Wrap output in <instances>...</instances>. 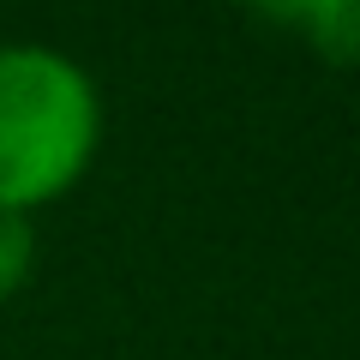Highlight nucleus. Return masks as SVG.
<instances>
[{"instance_id":"20e7f679","label":"nucleus","mask_w":360,"mask_h":360,"mask_svg":"<svg viewBox=\"0 0 360 360\" xmlns=\"http://www.w3.org/2000/svg\"><path fill=\"white\" fill-rule=\"evenodd\" d=\"M246 13H258L264 25H288V30H307V18L319 13L324 0H240Z\"/></svg>"},{"instance_id":"f03ea898","label":"nucleus","mask_w":360,"mask_h":360,"mask_svg":"<svg viewBox=\"0 0 360 360\" xmlns=\"http://www.w3.org/2000/svg\"><path fill=\"white\" fill-rule=\"evenodd\" d=\"M300 37L324 54L330 66H360V0H324L307 18Z\"/></svg>"},{"instance_id":"7ed1b4c3","label":"nucleus","mask_w":360,"mask_h":360,"mask_svg":"<svg viewBox=\"0 0 360 360\" xmlns=\"http://www.w3.org/2000/svg\"><path fill=\"white\" fill-rule=\"evenodd\" d=\"M37 270V222L18 210H0V300H13Z\"/></svg>"},{"instance_id":"f257e3e1","label":"nucleus","mask_w":360,"mask_h":360,"mask_svg":"<svg viewBox=\"0 0 360 360\" xmlns=\"http://www.w3.org/2000/svg\"><path fill=\"white\" fill-rule=\"evenodd\" d=\"M103 144V90L49 42H0V210L66 198Z\"/></svg>"}]
</instances>
